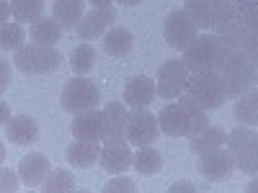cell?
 Segmentation results:
<instances>
[{
  "mask_svg": "<svg viewBox=\"0 0 258 193\" xmlns=\"http://www.w3.org/2000/svg\"><path fill=\"white\" fill-rule=\"evenodd\" d=\"M158 121L165 137H188V139L202 134L209 126L207 111L186 93L178 98V103H168L158 114Z\"/></svg>",
  "mask_w": 258,
  "mask_h": 193,
  "instance_id": "6da1fadb",
  "label": "cell"
},
{
  "mask_svg": "<svg viewBox=\"0 0 258 193\" xmlns=\"http://www.w3.org/2000/svg\"><path fill=\"white\" fill-rule=\"evenodd\" d=\"M217 72L222 75L225 85H227V95L230 98H238L243 93H248L253 85L258 82V67L240 52H235L227 47L222 62H220V67Z\"/></svg>",
  "mask_w": 258,
  "mask_h": 193,
  "instance_id": "7a4b0ae2",
  "label": "cell"
},
{
  "mask_svg": "<svg viewBox=\"0 0 258 193\" xmlns=\"http://www.w3.org/2000/svg\"><path fill=\"white\" fill-rule=\"evenodd\" d=\"M186 95H191L204 111H220L222 106L230 101L227 95V85L217 70L209 72H191L188 85H186Z\"/></svg>",
  "mask_w": 258,
  "mask_h": 193,
  "instance_id": "3957f363",
  "label": "cell"
},
{
  "mask_svg": "<svg viewBox=\"0 0 258 193\" xmlns=\"http://www.w3.org/2000/svg\"><path fill=\"white\" fill-rule=\"evenodd\" d=\"M227 52V44L217 36V34H199L191 44L183 49V62L188 64L191 72H209V70H217L220 62Z\"/></svg>",
  "mask_w": 258,
  "mask_h": 193,
  "instance_id": "277c9868",
  "label": "cell"
},
{
  "mask_svg": "<svg viewBox=\"0 0 258 193\" xmlns=\"http://www.w3.org/2000/svg\"><path fill=\"white\" fill-rule=\"evenodd\" d=\"M230 155L235 160V167L245 175H258V132L253 126H235L232 132L227 134V144Z\"/></svg>",
  "mask_w": 258,
  "mask_h": 193,
  "instance_id": "5b68a950",
  "label": "cell"
},
{
  "mask_svg": "<svg viewBox=\"0 0 258 193\" xmlns=\"http://www.w3.org/2000/svg\"><path fill=\"white\" fill-rule=\"evenodd\" d=\"M62 54L54 47H44V44H24L21 49L13 52V64L26 72V75H49L57 72L62 67Z\"/></svg>",
  "mask_w": 258,
  "mask_h": 193,
  "instance_id": "8992f818",
  "label": "cell"
},
{
  "mask_svg": "<svg viewBox=\"0 0 258 193\" xmlns=\"http://www.w3.org/2000/svg\"><path fill=\"white\" fill-rule=\"evenodd\" d=\"M183 11L194 18L199 31H214L240 13L232 0H186Z\"/></svg>",
  "mask_w": 258,
  "mask_h": 193,
  "instance_id": "52a82bcc",
  "label": "cell"
},
{
  "mask_svg": "<svg viewBox=\"0 0 258 193\" xmlns=\"http://www.w3.org/2000/svg\"><path fill=\"white\" fill-rule=\"evenodd\" d=\"M59 103H62V109L73 116L83 114V111H91V109H98L101 88L85 75H75L64 82V88L59 93Z\"/></svg>",
  "mask_w": 258,
  "mask_h": 193,
  "instance_id": "ba28073f",
  "label": "cell"
},
{
  "mask_svg": "<svg viewBox=\"0 0 258 193\" xmlns=\"http://www.w3.org/2000/svg\"><path fill=\"white\" fill-rule=\"evenodd\" d=\"M188 77H191V70L188 64L181 59H165L160 67H158V95L165 98V101H173V98H181L186 93V85H188Z\"/></svg>",
  "mask_w": 258,
  "mask_h": 193,
  "instance_id": "9c48e42d",
  "label": "cell"
},
{
  "mask_svg": "<svg viewBox=\"0 0 258 193\" xmlns=\"http://www.w3.org/2000/svg\"><path fill=\"white\" fill-rule=\"evenodd\" d=\"M197 36H199V26L194 24V18H191L183 8L168 13L165 24H163V39H165L168 47L183 52Z\"/></svg>",
  "mask_w": 258,
  "mask_h": 193,
  "instance_id": "30bf717a",
  "label": "cell"
},
{
  "mask_svg": "<svg viewBox=\"0 0 258 193\" xmlns=\"http://www.w3.org/2000/svg\"><path fill=\"white\" fill-rule=\"evenodd\" d=\"M160 121L155 119V114H150L147 109H140L129 116L126 124V134L124 139L135 147H147V144H155V139L160 137Z\"/></svg>",
  "mask_w": 258,
  "mask_h": 193,
  "instance_id": "8fae6325",
  "label": "cell"
},
{
  "mask_svg": "<svg viewBox=\"0 0 258 193\" xmlns=\"http://www.w3.org/2000/svg\"><path fill=\"white\" fill-rule=\"evenodd\" d=\"M101 167L111 175H124L135 162L132 147L126 139H106V144L101 147V157H98Z\"/></svg>",
  "mask_w": 258,
  "mask_h": 193,
  "instance_id": "7c38bea8",
  "label": "cell"
},
{
  "mask_svg": "<svg viewBox=\"0 0 258 193\" xmlns=\"http://www.w3.org/2000/svg\"><path fill=\"white\" fill-rule=\"evenodd\" d=\"M114 21H116V11L114 6H106V8H91V11H85V16L80 18V24H78V36L83 41H93V39H101L106 36V31H109L114 26Z\"/></svg>",
  "mask_w": 258,
  "mask_h": 193,
  "instance_id": "4fadbf2b",
  "label": "cell"
},
{
  "mask_svg": "<svg viewBox=\"0 0 258 193\" xmlns=\"http://www.w3.org/2000/svg\"><path fill=\"white\" fill-rule=\"evenodd\" d=\"M70 132L75 139H85V142H106V119L103 111L91 109L73 116Z\"/></svg>",
  "mask_w": 258,
  "mask_h": 193,
  "instance_id": "5bb4252c",
  "label": "cell"
},
{
  "mask_svg": "<svg viewBox=\"0 0 258 193\" xmlns=\"http://www.w3.org/2000/svg\"><path fill=\"white\" fill-rule=\"evenodd\" d=\"M199 173L212 180V183H217V180H227L232 173H235V160L230 155V149L220 147V149H212V152H204L199 155Z\"/></svg>",
  "mask_w": 258,
  "mask_h": 193,
  "instance_id": "9a60e30c",
  "label": "cell"
},
{
  "mask_svg": "<svg viewBox=\"0 0 258 193\" xmlns=\"http://www.w3.org/2000/svg\"><path fill=\"white\" fill-rule=\"evenodd\" d=\"M158 93V82L147 75H135L132 80H126L124 85V103L129 106L132 111H140V109H147L153 103Z\"/></svg>",
  "mask_w": 258,
  "mask_h": 193,
  "instance_id": "2e32d148",
  "label": "cell"
},
{
  "mask_svg": "<svg viewBox=\"0 0 258 193\" xmlns=\"http://www.w3.org/2000/svg\"><path fill=\"white\" fill-rule=\"evenodd\" d=\"M6 134H8L11 144L29 147L39 139V124H36V119H31L26 114H18L6 124Z\"/></svg>",
  "mask_w": 258,
  "mask_h": 193,
  "instance_id": "e0dca14e",
  "label": "cell"
},
{
  "mask_svg": "<svg viewBox=\"0 0 258 193\" xmlns=\"http://www.w3.org/2000/svg\"><path fill=\"white\" fill-rule=\"evenodd\" d=\"M18 175H21V180H24L26 185L41 188V183H44L47 175H49V160L41 152H31V155H26L24 160H21Z\"/></svg>",
  "mask_w": 258,
  "mask_h": 193,
  "instance_id": "ac0fdd59",
  "label": "cell"
},
{
  "mask_svg": "<svg viewBox=\"0 0 258 193\" xmlns=\"http://www.w3.org/2000/svg\"><path fill=\"white\" fill-rule=\"evenodd\" d=\"M129 106L111 101L103 106V119H106V139H124L126 124H129Z\"/></svg>",
  "mask_w": 258,
  "mask_h": 193,
  "instance_id": "d6986e66",
  "label": "cell"
},
{
  "mask_svg": "<svg viewBox=\"0 0 258 193\" xmlns=\"http://www.w3.org/2000/svg\"><path fill=\"white\" fill-rule=\"evenodd\" d=\"M98 157H101V142L75 139L73 144H68V149H64V160L73 167H91L93 162H98Z\"/></svg>",
  "mask_w": 258,
  "mask_h": 193,
  "instance_id": "ffe728a7",
  "label": "cell"
},
{
  "mask_svg": "<svg viewBox=\"0 0 258 193\" xmlns=\"http://www.w3.org/2000/svg\"><path fill=\"white\" fill-rule=\"evenodd\" d=\"M52 16L59 21L62 29H78L80 18L85 16V0H54L52 6Z\"/></svg>",
  "mask_w": 258,
  "mask_h": 193,
  "instance_id": "44dd1931",
  "label": "cell"
},
{
  "mask_svg": "<svg viewBox=\"0 0 258 193\" xmlns=\"http://www.w3.org/2000/svg\"><path fill=\"white\" fill-rule=\"evenodd\" d=\"M62 26H59V21L52 16H41V18H36L34 24H31V29H29V34H31V41L34 44H44V47H54L57 41H59V36H62Z\"/></svg>",
  "mask_w": 258,
  "mask_h": 193,
  "instance_id": "7402d4cb",
  "label": "cell"
},
{
  "mask_svg": "<svg viewBox=\"0 0 258 193\" xmlns=\"http://www.w3.org/2000/svg\"><path fill=\"white\" fill-rule=\"evenodd\" d=\"M135 49V36L124 26H111L103 36V52L111 57H126Z\"/></svg>",
  "mask_w": 258,
  "mask_h": 193,
  "instance_id": "603a6c76",
  "label": "cell"
},
{
  "mask_svg": "<svg viewBox=\"0 0 258 193\" xmlns=\"http://www.w3.org/2000/svg\"><path fill=\"white\" fill-rule=\"evenodd\" d=\"M232 116L238 124H245V126H258V88H253L243 95L235 98V109H232Z\"/></svg>",
  "mask_w": 258,
  "mask_h": 193,
  "instance_id": "cb8c5ba5",
  "label": "cell"
},
{
  "mask_svg": "<svg viewBox=\"0 0 258 193\" xmlns=\"http://www.w3.org/2000/svg\"><path fill=\"white\" fill-rule=\"evenodd\" d=\"M227 144V132L222 126H207L202 134L191 137V144L188 149L194 155H204V152H212V149H220Z\"/></svg>",
  "mask_w": 258,
  "mask_h": 193,
  "instance_id": "d4e9b609",
  "label": "cell"
},
{
  "mask_svg": "<svg viewBox=\"0 0 258 193\" xmlns=\"http://www.w3.org/2000/svg\"><path fill=\"white\" fill-rule=\"evenodd\" d=\"M132 167L137 170L140 175H155L158 170L163 167V157H160V152H158L153 144H147V147H140L137 149Z\"/></svg>",
  "mask_w": 258,
  "mask_h": 193,
  "instance_id": "484cf974",
  "label": "cell"
},
{
  "mask_svg": "<svg viewBox=\"0 0 258 193\" xmlns=\"http://www.w3.org/2000/svg\"><path fill=\"white\" fill-rule=\"evenodd\" d=\"M24 41H26V31L21 26V21H6V24H0V49L3 52L21 49Z\"/></svg>",
  "mask_w": 258,
  "mask_h": 193,
  "instance_id": "4316f807",
  "label": "cell"
},
{
  "mask_svg": "<svg viewBox=\"0 0 258 193\" xmlns=\"http://www.w3.org/2000/svg\"><path fill=\"white\" fill-rule=\"evenodd\" d=\"M70 67L75 75H91L96 67V49L91 44H80L70 54Z\"/></svg>",
  "mask_w": 258,
  "mask_h": 193,
  "instance_id": "83f0119b",
  "label": "cell"
},
{
  "mask_svg": "<svg viewBox=\"0 0 258 193\" xmlns=\"http://www.w3.org/2000/svg\"><path fill=\"white\" fill-rule=\"evenodd\" d=\"M11 11H13L16 21L34 24L36 18L44 16V0H11Z\"/></svg>",
  "mask_w": 258,
  "mask_h": 193,
  "instance_id": "f1b7e54d",
  "label": "cell"
},
{
  "mask_svg": "<svg viewBox=\"0 0 258 193\" xmlns=\"http://www.w3.org/2000/svg\"><path fill=\"white\" fill-rule=\"evenodd\" d=\"M41 190L44 193H68L75 190V178L70 170H49L47 180L41 183Z\"/></svg>",
  "mask_w": 258,
  "mask_h": 193,
  "instance_id": "f546056e",
  "label": "cell"
},
{
  "mask_svg": "<svg viewBox=\"0 0 258 193\" xmlns=\"http://www.w3.org/2000/svg\"><path fill=\"white\" fill-rule=\"evenodd\" d=\"M103 193H137V185L129 178L119 175V178H111L109 183L103 185Z\"/></svg>",
  "mask_w": 258,
  "mask_h": 193,
  "instance_id": "4dcf8cb0",
  "label": "cell"
},
{
  "mask_svg": "<svg viewBox=\"0 0 258 193\" xmlns=\"http://www.w3.org/2000/svg\"><path fill=\"white\" fill-rule=\"evenodd\" d=\"M0 178H3V185H0V188H3L6 193L8 190H18V178H16V173H11V170L8 167H3V170H0Z\"/></svg>",
  "mask_w": 258,
  "mask_h": 193,
  "instance_id": "1f68e13d",
  "label": "cell"
},
{
  "mask_svg": "<svg viewBox=\"0 0 258 193\" xmlns=\"http://www.w3.org/2000/svg\"><path fill=\"white\" fill-rule=\"evenodd\" d=\"M0 93H6L8 90V85H11V77H8V59L6 57H0Z\"/></svg>",
  "mask_w": 258,
  "mask_h": 193,
  "instance_id": "d6a6232c",
  "label": "cell"
},
{
  "mask_svg": "<svg viewBox=\"0 0 258 193\" xmlns=\"http://www.w3.org/2000/svg\"><path fill=\"white\" fill-rule=\"evenodd\" d=\"M243 24H245L248 31L258 34V11H248V13H243Z\"/></svg>",
  "mask_w": 258,
  "mask_h": 193,
  "instance_id": "836d02e7",
  "label": "cell"
},
{
  "mask_svg": "<svg viewBox=\"0 0 258 193\" xmlns=\"http://www.w3.org/2000/svg\"><path fill=\"white\" fill-rule=\"evenodd\" d=\"M235 8L240 13H248V11H258V0H232Z\"/></svg>",
  "mask_w": 258,
  "mask_h": 193,
  "instance_id": "e575fe53",
  "label": "cell"
},
{
  "mask_svg": "<svg viewBox=\"0 0 258 193\" xmlns=\"http://www.w3.org/2000/svg\"><path fill=\"white\" fill-rule=\"evenodd\" d=\"M168 190L170 193H181V190H197V188H194V183H188V180H178V183L170 185Z\"/></svg>",
  "mask_w": 258,
  "mask_h": 193,
  "instance_id": "d590c367",
  "label": "cell"
},
{
  "mask_svg": "<svg viewBox=\"0 0 258 193\" xmlns=\"http://www.w3.org/2000/svg\"><path fill=\"white\" fill-rule=\"evenodd\" d=\"M0 111H3V126H6V124L13 119V116L8 114V103H6V101H0Z\"/></svg>",
  "mask_w": 258,
  "mask_h": 193,
  "instance_id": "8d00e7d4",
  "label": "cell"
},
{
  "mask_svg": "<svg viewBox=\"0 0 258 193\" xmlns=\"http://www.w3.org/2000/svg\"><path fill=\"white\" fill-rule=\"evenodd\" d=\"M93 8H106V6H114V0H88Z\"/></svg>",
  "mask_w": 258,
  "mask_h": 193,
  "instance_id": "74e56055",
  "label": "cell"
},
{
  "mask_svg": "<svg viewBox=\"0 0 258 193\" xmlns=\"http://www.w3.org/2000/svg\"><path fill=\"white\" fill-rule=\"evenodd\" d=\"M245 190H248V193H255V190H258V175H253V180L245 185Z\"/></svg>",
  "mask_w": 258,
  "mask_h": 193,
  "instance_id": "f35d334b",
  "label": "cell"
},
{
  "mask_svg": "<svg viewBox=\"0 0 258 193\" xmlns=\"http://www.w3.org/2000/svg\"><path fill=\"white\" fill-rule=\"evenodd\" d=\"M121 6H140V3H145V0H119Z\"/></svg>",
  "mask_w": 258,
  "mask_h": 193,
  "instance_id": "ab89813d",
  "label": "cell"
}]
</instances>
